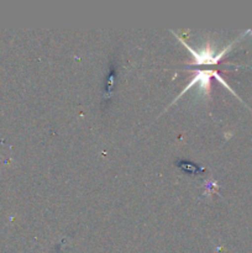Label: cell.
Here are the masks:
<instances>
[{"label":"cell","mask_w":252,"mask_h":253,"mask_svg":"<svg viewBox=\"0 0 252 253\" xmlns=\"http://www.w3.org/2000/svg\"><path fill=\"white\" fill-rule=\"evenodd\" d=\"M185 47H187V48L193 53V56H194V58H195L194 63H197V64H215V63H217V62H219V59L222 57V54L227 51V48H225L224 51L220 52L217 56H215V54L212 53L211 49L209 48V46L205 47L202 52H195L194 49L190 48L188 44H185Z\"/></svg>","instance_id":"obj_1"}]
</instances>
